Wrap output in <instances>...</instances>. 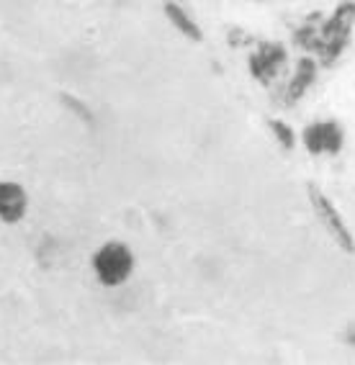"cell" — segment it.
<instances>
[{"mask_svg": "<svg viewBox=\"0 0 355 365\" xmlns=\"http://www.w3.org/2000/svg\"><path fill=\"white\" fill-rule=\"evenodd\" d=\"M317 70H319L317 59H312V57H302V59H299V62H296V70H294V78H291L289 88H286V96H283V101H286L289 106L299 103V101L307 96V91H309L312 85H314Z\"/></svg>", "mask_w": 355, "mask_h": 365, "instance_id": "7", "label": "cell"}, {"mask_svg": "<svg viewBox=\"0 0 355 365\" xmlns=\"http://www.w3.org/2000/svg\"><path fill=\"white\" fill-rule=\"evenodd\" d=\"M250 41H252V36L250 34H245L242 29H232L230 31V46H235V49L240 44H250Z\"/></svg>", "mask_w": 355, "mask_h": 365, "instance_id": "11", "label": "cell"}, {"mask_svg": "<svg viewBox=\"0 0 355 365\" xmlns=\"http://www.w3.org/2000/svg\"><path fill=\"white\" fill-rule=\"evenodd\" d=\"M29 209V196L24 185L14 180H0V222L19 224Z\"/></svg>", "mask_w": 355, "mask_h": 365, "instance_id": "6", "label": "cell"}, {"mask_svg": "<svg viewBox=\"0 0 355 365\" xmlns=\"http://www.w3.org/2000/svg\"><path fill=\"white\" fill-rule=\"evenodd\" d=\"M163 11H165V16H168V21H170L173 26L183 34L188 41H196V44H201V41H204V31H201V26H198L191 16H188V11H185L178 0H165Z\"/></svg>", "mask_w": 355, "mask_h": 365, "instance_id": "8", "label": "cell"}, {"mask_svg": "<svg viewBox=\"0 0 355 365\" xmlns=\"http://www.w3.org/2000/svg\"><path fill=\"white\" fill-rule=\"evenodd\" d=\"M93 270H96L101 286H124L134 273V252L124 242H106L103 247L93 255Z\"/></svg>", "mask_w": 355, "mask_h": 365, "instance_id": "2", "label": "cell"}, {"mask_svg": "<svg viewBox=\"0 0 355 365\" xmlns=\"http://www.w3.org/2000/svg\"><path fill=\"white\" fill-rule=\"evenodd\" d=\"M286 59H289V54H286V46L281 41H260L247 59L252 80H257L260 85H270L286 67Z\"/></svg>", "mask_w": 355, "mask_h": 365, "instance_id": "4", "label": "cell"}, {"mask_svg": "<svg viewBox=\"0 0 355 365\" xmlns=\"http://www.w3.org/2000/svg\"><path fill=\"white\" fill-rule=\"evenodd\" d=\"M345 342H348V345H355V324L348 327V332H345Z\"/></svg>", "mask_w": 355, "mask_h": 365, "instance_id": "12", "label": "cell"}, {"mask_svg": "<svg viewBox=\"0 0 355 365\" xmlns=\"http://www.w3.org/2000/svg\"><path fill=\"white\" fill-rule=\"evenodd\" d=\"M302 142L307 152L314 157L337 155L345 144V134H342V126L335 121H314L302 131Z\"/></svg>", "mask_w": 355, "mask_h": 365, "instance_id": "5", "label": "cell"}, {"mask_svg": "<svg viewBox=\"0 0 355 365\" xmlns=\"http://www.w3.org/2000/svg\"><path fill=\"white\" fill-rule=\"evenodd\" d=\"M353 24L355 0H342L327 19L314 14L304 21V26L296 31V44L314 52L324 67H332L348 49L350 36H353Z\"/></svg>", "mask_w": 355, "mask_h": 365, "instance_id": "1", "label": "cell"}, {"mask_svg": "<svg viewBox=\"0 0 355 365\" xmlns=\"http://www.w3.org/2000/svg\"><path fill=\"white\" fill-rule=\"evenodd\" d=\"M268 126H270V131H273L276 142L281 144V150H286V152L294 150V147H296V134H294V129L286 124V121H281V118H270Z\"/></svg>", "mask_w": 355, "mask_h": 365, "instance_id": "10", "label": "cell"}, {"mask_svg": "<svg viewBox=\"0 0 355 365\" xmlns=\"http://www.w3.org/2000/svg\"><path fill=\"white\" fill-rule=\"evenodd\" d=\"M307 193H309V203H312V209H314L317 219H319V224L324 227V232L332 237V242H335L345 255H355V237L348 224H345V219H342V214L337 211L335 203L329 201L322 193V188H317L314 182L307 185Z\"/></svg>", "mask_w": 355, "mask_h": 365, "instance_id": "3", "label": "cell"}, {"mask_svg": "<svg viewBox=\"0 0 355 365\" xmlns=\"http://www.w3.org/2000/svg\"><path fill=\"white\" fill-rule=\"evenodd\" d=\"M59 101H62V106H65L67 111L75 113V116H78L86 126L96 124V116H93V111L80 98H75V96H70V93H59Z\"/></svg>", "mask_w": 355, "mask_h": 365, "instance_id": "9", "label": "cell"}]
</instances>
